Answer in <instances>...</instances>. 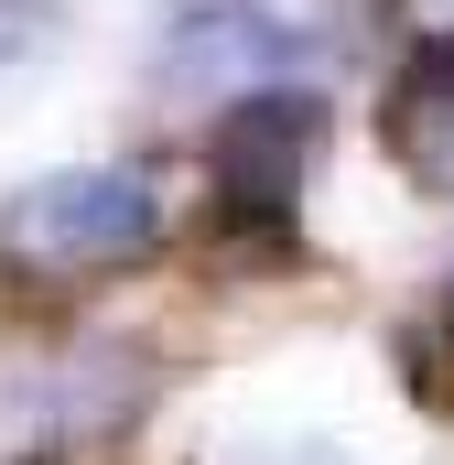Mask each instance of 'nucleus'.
I'll return each mask as SVG.
<instances>
[{
    "label": "nucleus",
    "instance_id": "1",
    "mask_svg": "<svg viewBox=\"0 0 454 465\" xmlns=\"http://www.w3.org/2000/svg\"><path fill=\"white\" fill-rule=\"evenodd\" d=\"M141 249H163V195L130 163L44 173L0 206V271L11 282H87V271H130Z\"/></svg>",
    "mask_w": 454,
    "mask_h": 465
},
{
    "label": "nucleus",
    "instance_id": "2",
    "mask_svg": "<svg viewBox=\"0 0 454 465\" xmlns=\"http://www.w3.org/2000/svg\"><path fill=\"white\" fill-rule=\"evenodd\" d=\"M336 54V0H173L152 33V76L173 98H238Z\"/></svg>",
    "mask_w": 454,
    "mask_h": 465
},
{
    "label": "nucleus",
    "instance_id": "3",
    "mask_svg": "<svg viewBox=\"0 0 454 465\" xmlns=\"http://www.w3.org/2000/svg\"><path fill=\"white\" fill-rule=\"evenodd\" d=\"M325 141H336V119H325L314 87H292V76L238 87L217 109V130H206V184H217V206H238V217H281L314 184Z\"/></svg>",
    "mask_w": 454,
    "mask_h": 465
},
{
    "label": "nucleus",
    "instance_id": "4",
    "mask_svg": "<svg viewBox=\"0 0 454 465\" xmlns=\"http://www.w3.org/2000/svg\"><path fill=\"white\" fill-rule=\"evenodd\" d=\"M379 141H390V163H400L422 195H454V33L411 44V65L390 76Z\"/></svg>",
    "mask_w": 454,
    "mask_h": 465
},
{
    "label": "nucleus",
    "instance_id": "5",
    "mask_svg": "<svg viewBox=\"0 0 454 465\" xmlns=\"http://www.w3.org/2000/svg\"><path fill=\"white\" fill-rule=\"evenodd\" d=\"M54 44H65V11H54V0H0V76L44 65Z\"/></svg>",
    "mask_w": 454,
    "mask_h": 465
},
{
    "label": "nucleus",
    "instance_id": "6",
    "mask_svg": "<svg viewBox=\"0 0 454 465\" xmlns=\"http://www.w3.org/2000/svg\"><path fill=\"white\" fill-rule=\"evenodd\" d=\"M400 11H411V33H422V44H433V33H454V0H400Z\"/></svg>",
    "mask_w": 454,
    "mask_h": 465
}]
</instances>
